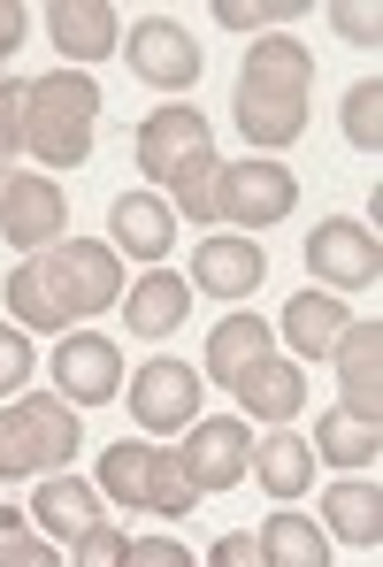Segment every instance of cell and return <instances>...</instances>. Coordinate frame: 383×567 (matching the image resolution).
<instances>
[{
	"label": "cell",
	"mask_w": 383,
	"mask_h": 567,
	"mask_svg": "<svg viewBox=\"0 0 383 567\" xmlns=\"http://www.w3.org/2000/svg\"><path fill=\"white\" fill-rule=\"evenodd\" d=\"M291 207H299V177H291L277 154L222 162V177H215V223H238V238H246V230L284 223Z\"/></svg>",
	"instance_id": "cell-7"
},
{
	"label": "cell",
	"mask_w": 383,
	"mask_h": 567,
	"mask_svg": "<svg viewBox=\"0 0 383 567\" xmlns=\"http://www.w3.org/2000/svg\"><path fill=\"white\" fill-rule=\"evenodd\" d=\"M123 545H131V537H123L115 522H100L93 537L77 545V567H123Z\"/></svg>",
	"instance_id": "cell-34"
},
{
	"label": "cell",
	"mask_w": 383,
	"mask_h": 567,
	"mask_svg": "<svg viewBox=\"0 0 383 567\" xmlns=\"http://www.w3.org/2000/svg\"><path fill=\"white\" fill-rule=\"evenodd\" d=\"M123 299V261L107 238H62L46 246L39 261L8 269V315L15 330H70V322H93Z\"/></svg>",
	"instance_id": "cell-1"
},
{
	"label": "cell",
	"mask_w": 383,
	"mask_h": 567,
	"mask_svg": "<svg viewBox=\"0 0 383 567\" xmlns=\"http://www.w3.org/2000/svg\"><path fill=\"white\" fill-rule=\"evenodd\" d=\"M269 277V254L253 246V238H207L199 254H192V291H215V299H253Z\"/></svg>",
	"instance_id": "cell-17"
},
{
	"label": "cell",
	"mask_w": 383,
	"mask_h": 567,
	"mask_svg": "<svg viewBox=\"0 0 383 567\" xmlns=\"http://www.w3.org/2000/svg\"><path fill=\"white\" fill-rule=\"evenodd\" d=\"M31 522H46V529H54V537H62L70 553H77V545L93 537V529L107 522V514H100V491H93V483H77V475L62 468V475H39V498H31Z\"/></svg>",
	"instance_id": "cell-21"
},
{
	"label": "cell",
	"mask_w": 383,
	"mask_h": 567,
	"mask_svg": "<svg viewBox=\"0 0 383 567\" xmlns=\"http://www.w3.org/2000/svg\"><path fill=\"white\" fill-rule=\"evenodd\" d=\"M23 115H31V78H8L0 85V162L23 154Z\"/></svg>",
	"instance_id": "cell-30"
},
{
	"label": "cell",
	"mask_w": 383,
	"mask_h": 567,
	"mask_svg": "<svg viewBox=\"0 0 383 567\" xmlns=\"http://www.w3.org/2000/svg\"><path fill=\"white\" fill-rule=\"evenodd\" d=\"M131 422L146 430V437H169V430H192L199 422V369L185 361H146V369H131Z\"/></svg>",
	"instance_id": "cell-11"
},
{
	"label": "cell",
	"mask_w": 383,
	"mask_h": 567,
	"mask_svg": "<svg viewBox=\"0 0 383 567\" xmlns=\"http://www.w3.org/2000/svg\"><path fill=\"white\" fill-rule=\"evenodd\" d=\"M322 522H330V537L376 553V545H383V491H376V475H345V483H330V491H322Z\"/></svg>",
	"instance_id": "cell-22"
},
{
	"label": "cell",
	"mask_w": 383,
	"mask_h": 567,
	"mask_svg": "<svg viewBox=\"0 0 383 567\" xmlns=\"http://www.w3.org/2000/svg\"><path fill=\"white\" fill-rule=\"evenodd\" d=\"M54 391L70 406H107L123 399V346L107 330H62L54 346Z\"/></svg>",
	"instance_id": "cell-12"
},
{
	"label": "cell",
	"mask_w": 383,
	"mask_h": 567,
	"mask_svg": "<svg viewBox=\"0 0 383 567\" xmlns=\"http://www.w3.org/2000/svg\"><path fill=\"white\" fill-rule=\"evenodd\" d=\"M376 453H383L376 422H353V414H338V406L314 422V461H338V468H369L376 475Z\"/></svg>",
	"instance_id": "cell-26"
},
{
	"label": "cell",
	"mask_w": 383,
	"mask_h": 567,
	"mask_svg": "<svg viewBox=\"0 0 383 567\" xmlns=\"http://www.w3.org/2000/svg\"><path fill=\"white\" fill-rule=\"evenodd\" d=\"M0 567H62V553L31 537V514L0 506Z\"/></svg>",
	"instance_id": "cell-28"
},
{
	"label": "cell",
	"mask_w": 383,
	"mask_h": 567,
	"mask_svg": "<svg viewBox=\"0 0 383 567\" xmlns=\"http://www.w3.org/2000/svg\"><path fill=\"white\" fill-rule=\"evenodd\" d=\"M62 230H70V199H62L54 177H8L0 238H8L15 254H46V246H62Z\"/></svg>",
	"instance_id": "cell-13"
},
{
	"label": "cell",
	"mask_w": 383,
	"mask_h": 567,
	"mask_svg": "<svg viewBox=\"0 0 383 567\" xmlns=\"http://www.w3.org/2000/svg\"><path fill=\"white\" fill-rule=\"evenodd\" d=\"M93 123H100V85L85 70H54L31 78V115H23V154H39L46 169H77L93 154Z\"/></svg>",
	"instance_id": "cell-5"
},
{
	"label": "cell",
	"mask_w": 383,
	"mask_h": 567,
	"mask_svg": "<svg viewBox=\"0 0 383 567\" xmlns=\"http://www.w3.org/2000/svg\"><path fill=\"white\" fill-rule=\"evenodd\" d=\"M269 338H277V322H261L253 307H246V315H222V322L207 330V377L230 391L253 361H269Z\"/></svg>",
	"instance_id": "cell-23"
},
{
	"label": "cell",
	"mask_w": 383,
	"mask_h": 567,
	"mask_svg": "<svg viewBox=\"0 0 383 567\" xmlns=\"http://www.w3.org/2000/svg\"><path fill=\"white\" fill-rule=\"evenodd\" d=\"M230 399L246 406V422H277V430H284L291 414L307 406V369H299V361H277V353H269V361H253L246 377L230 383Z\"/></svg>",
	"instance_id": "cell-19"
},
{
	"label": "cell",
	"mask_w": 383,
	"mask_h": 567,
	"mask_svg": "<svg viewBox=\"0 0 383 567\" xmlns=\"http://www.w3.org/2000/svg\"><path fill=\"white\" fill-rule=\"evenodd\" d=\"M123 62H131V78L154 85V93H192V85H199V39H192L177 16L131 23V31H123Z\"/></svg>",
	"instance_id": "cell-8"
},
{
	"label": "cell",
	"mask_w": 383,
	"mask_h": 567,
	"mask_svg": "<svg viewBox=\"0 0 383 567\" xmlns=\"http://www.w3.org/2000/svg\"><path fill=\"white\" fill-rule=\"evenodd\" d=\"M230 115H238L246 146H299L307 115H314V54L299 39H284V31H261L246 47V62H238Z\"/></svg>",
	"instance_id": "cell-2"
},
{
	"label": "cell",
	"mask_w": 383,
	"mask_h": 567,
	"mask_svg": "<svg viewBox=\"0 0 383 567\" xmlns=\"http://www.w3.org/2000/svg\"><path fill=\"white\" fill-rule=\"evenodd\" d=\"M23 383H31V338L0 330V391H23Z\"/></svg>",
	"instance_id": "cell-33"
},
{
	"label": "cell",
	"mask_w": 383,
	"mask_h": 567,
	"mask_svg": "<svg viewBox=\"0 0 383 567\" xmlns=\"http://www.w3.org/2000/svg\"><path fill=\"white\" fill-rule=\"evenodd\" d=\"M123 567H199V560H192V545H177V537H131L123 545Z\"/></svg>",
	"instance_id": "cell-32"
},
{
	"label": "cell",
	"mask_w": 383,
	"mask_h": 567,
	"mask_svg": "<svg viewBox=\"0 0 383 567\" xmlns=\"http://www.w3.org/2000/svg\"><path fill=\"white\" fill-rule=\"evenodd\" d=\"M345 322H353V315H345V299H338V291H299L277 330H284L291 361H299V369H314V361H330V353H338Z\"/></svg>",
	"instance_id": "cell-18"
},
{
	"label": "cell",
	"mask_w": 383,
	"mask_h": 567,
	"mask_svg": "<svg viewBox=\"0 0 383 567\" xmlns=\"http://www.w3.org/2000/svg\"><path fill=\"white\" fill-rule=\"evenodd\" d=\"M253 545H261L269 567H330V537H322L307 514H269Z\"/></svg>",
	"instance_id": "cell-25"
},
{
	"label": "cell",
	"mask_w": 383,
	"mask_h": 567,
	"mask_svg": "<svg viewBox=\"0 0 383 567\" xmlns=\"http://www.w3.org/2000/svg\"><path fill=\"white\" fill-rule=\"evenodd\" d=\"M299 16H307V0H215V23H230L238 39L261 23H299Z\"/></svg>",
	"instance_id": "cell-29"
},
{
	"label": "cell",
	"mask_w": 383,
	"mask_h": 567,
	"mask_svg": "<svg viewBox=\"0 0 383 567\" xmlns=\"http://www.w3.org/2000/svg\"><path fill=\"white\" fill-rule=\"evenodd\" d=\"M330 31H338L345 47H369V54H376L383 16H376V8H361V0H338V8H330Z\"/></svg>",
	"instance_id": "cell-31"
},
{
	"label": "cell",
	"mask_w": 383,
	"mask_h": 567,
	"mask_svg": "<svg viewBox=\"0 0 383 567\" xmlns=\"http://www.w3.org/2000/svg\"><path fill=\"white\" fill-rule=\"evenodd\" d=\"M138 169L169 192V207H185L192 223H215L222 162H215V131H207V115L192 100H169V107H154L138 123Z\"/></svg>",
	"instance_id": "cell-3"
},
{
	"label": "cell",
	"mask_w": 383,
	"mask_h": 567,
	"mask_svg": "<svg viewBox=\"0 0 383 567\" xmlns=\"http://www.w3.org/2000/svg\"><path fill=\"white\" fill-rule=\"evenodd\" d=\"M177 468L199 498H215V491H230V483H246L253 468V437H246V414H215V422H192L185 430V453H177Z\"/></svg>",
	"instance_id": "cell-10"
},
{
	"label": "cell",
	"mask_w": 383,
	"mask_h": 567,
	"mask_svg": "<svg viewBox=\"0 0 383 567\" xmlns=\"http://www.w3.org/2000/svg\"><path fill=\"white\" fill-rule=\"evenodd\" d=\"M192 315V284L177 269H138V284L123 291V330H138V338H169V330H185Z\"/></svg>",
	"instance_id": "cell-20"
},
{
	"label": "cell",
	"mask_w": 383,
	"mask_h": 567,
	"mask_svg": "<svg viewBox=\"0 0 383 567\" xmlns=\"http://www.w3.org/2000/svg\"><path fill=\"white\" fill-rule=\"evenodd\" d=\"M23 31H31V16H23L15 0H0V62H8V54L23 47Z\"/></svg>",
	"instance_id": "cell-36"
},
{
	"label": "cell",
	"mask_w": 383,
	"mask_h": 567,
	"mask_svg": "<svg viewBox=\"0 0 383 567\" xmlns=\"http://www.w3.org/2000/svg\"><path fill=\"white\" fill-rule=\"evenodd\" d=\"M107 246L131 254V261H146V269H162L169 246H177V207L162 192H115L107 199Z\"/></svg>",
	"instance_id": "cell-14"
},
{
	"label": "cell",
	"mask_w": 383,
	"mask_h": 567,
	"mask_svg": "<svg viewBox=\"0 0 383 567\" xmlns=\"http://www.w3.org/2000/svg\"><path fill=\"white\" fill-rule=\"evenodd\" d=\"M253 483H261L277 506H291V498L314 483V453H307V437H291V430L261 437V445H253Z\"/></svg>",
	"instance_id": "cell-24"
},
{
	"label": "cell",
	"mask_w": 383,
	"mask_h": 567,
	"mask_svg": "<svg viewBox=\"0 0 383 567\" xmlns=\"http://www.w3.org/2000/svg\"><path fill=\"white\" fill-rule=\"evenodd\" d=\"M207 567H269V560H261V545H253V537H238V529H230V537H215Z\"/></svg>",
	"instance_id": "cell-35"
},
{
	"label": "cell",
	"mask_w": 383,
	"mask_h": 567,
	"mask_svg": "<svg viewBox=\"0 0 383 567\" xmlns=\"http://www.w3.org/2000/svg\"><path fill=\"white\" fill-rule=\"evenodd\" d=\"M77 453H85V422L62 391H23L0 406V483L62 475Z\"/></svg>",
	"instance_id": "cell-4"
},
{
	"label": "cell",
	"mask_w": 383,
	"mask_h": 567,
	"mask_svg": "<svg viewBox=\"0 0 383 567\" xmlns=\"http://www.w3.org/2000/svg\"><path fill=\"white\" fill-rule=\"evenodd\" d=\"M338 414H353V422H376L383 430V322H345V338H338Z\"/></svg>",
	"instance_id": "cell-15"
},
{
	"label": "cell",
	"mask_w": 383,
	"mask_h": 567,
	"mask_svg": "<svg viewBox=\"0 0 383 567\" xmlns=\"http://www.w3.org/2000/svg\"><path fill=\"white\" fill-rule=\"evenodd\" d=\"M100 491L123 498L131 514H169V522L199 514V491L185 483L177 453H162L154 437H115V445L100 453Z\"/></svg>",
	"instance_id": "cell-6"
},
{
	"label": "cell",
	"mask_w": 383,
	"mask_h": 567,
	"mask_svg": "<svg viewBox=\"0 0 383 567\" xmlns=\"http://www.w3.org/2000/svg\"><path fill=\"white\" fill-rule=\"evenodd\" d=\"M8 177H15V169H8V162H0V199H8Z\"/></svg>",
	"instance_id": "cell-37"
},
{
	"label": "cell",
	"mask_w": 383,
	"mask_h": 567,
	"mask_svg": "<svg viewBox=\"0 0 383 567\" xmlns=\"http://www.w3.org/2000/svg\"><path fill=\"white\" fill-rule=\"evenodd\" d=\"M338 123H345V146L353 154H383V78H361V85H345V107H338Z\"/></svg>",
	"instance_id": "cell-27"
},
{
	"label": "cell",
	"mask_w": 383,
	"mask_h": 567,
	"mask_svg": "<svg viewBox=\"0 0 383 567\" xmlns=\"http://www.w3.org/2000/svg\"><path fill=\"white\" fill-rule=\"evenodd\" d=\"M39 23H46V39L62 47V62H70V70L107 62V54L123 47V16H115L107 0H54Z\"/></svg>",
	"instance_id": "cell-16"
},
{
	"label": "cell",
	"mask_w": 383,
	"mask_h": 567,
	"mask_svg": "<svg viewBox=\"0 0 383 567\" xmlns=\"http://www.w3.org/2000/svg\"><path fill=\"white\" fill-rule=\"evenodd\" d=\"M307 269L330 284V291H369L383 277V238L353 215H330L307 230Z\"/></svg>",
	"instance_id": "cell-9"
}]
</instances>
